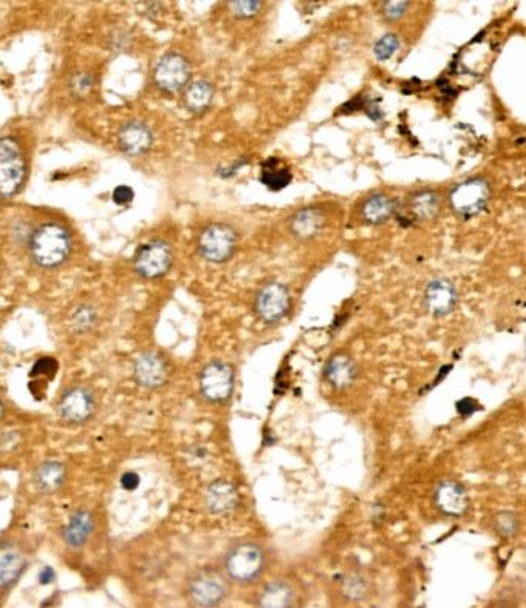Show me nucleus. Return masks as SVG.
I'll use <instances>...</instances> for the list:
<instances>
[{
    "mask_svg": "<svg viewBox=\"0 0 526 608\" xmlns=\"http://www.w3.org/2000/svg\"><path fill=\"white\" fill-rule=\"evenodd\" d=\"M71 250L68 231L58 223H45L33 232L30 252L42 267H56L67 260Z\"/></svg>",
    "mask_w": 526,
    "mask_h": 608,
    "instance_id": "obj_1",
    "label": "nucleus"
},
{
    "mask_svg": "<svg viewBox=\"0 0 526 608\" xmlns=\"http://www.w3.org/2000/svg\"><path fill=\"white\" fill-rule=\"evenodd\" d=\"M25 178V161L19 144L13 138L0 142V192L11 198L19 192Z\"/></svg>",
    "mask_w": 526,
    "mask_h": 608,
    "instance_id": "obj_2",
    "label": "nucleus"
},
{
    "mask_svg": "<svg viewBox=\"0 0 526 608\" xmlns=\"http://www.w3.org/2000/svg\"><path fill=\"white\" fill-rule=\"evenodd\" d=\"M264 567V554L255 543H241L225 557V571L233 581L248 582Z\"/></svg>",
    "mask_w": 526,
    "mask_h": 608,
    "instance_id": "obj_3",
    "label": "nucleus"
},
{
    "mask_svg": "<svg viewBox=\"0 0 526 608\" xmlns=\"http://www.w3.org/2000/svg\"><path fill=\"white\" fill-rule=\"evenodd\" d=\"M237 247V233L225 224H212L199 235L198 250L205 260L224 263L229 260Z\"/></svg>",
    "mask_w": 526,
    "mask_h": 608,
    "instance_id": "obj_4",
    "label": "nucleus"
},
{
    "mask_svg": "<svg viewBox=\"0 0 526 608\" xmlns=\"http://www.w3.org/2000/svg\"><path fill=\"white\" fill-rule=\"evenodd\" d=\"M172 258V247L166 241L154 240L138 249L134 255V269L141 276L154 280L170 269Z\"/></svg>",
    "mask_w": 526,
    "mask_h": 608,
    "instance_id": "obj_5",
    "label": "nucleus"
},
{
    "mask_svg": "<svg viewBox=\"0 0 526 608\" xmlns=\"http://www.w3.org/2000/svg\"><path fill=\"white\" fill-rule=\"evenodd\" d=\"M199 389L209 402H225L233 389V369L223 361L209 363L199 375Z\"/></svg>",
    "mask_w": 526,
    "mask_h": 608,
    "instance_id": "obj_6",
    "label": "nucleus"
},
{
    "mask_svg": "<svg viewBox=\"0 0 526 608\" xmlns=\"http://www.w3.org/2000/svg\"><path fill=\"white\" fill-rule=\"evenodd\" d=\"M153 77L161 90L168 93L181 90L190 79L189 62L181 54H166L156 65Z\"/></svg>",
    "mask_w": 526,
    "mask_h": 608,
    "instance_id": "obj_7",
    "label": "nucleus"
},
{
    "mask_svg": "<svg viewBox=\"0 0 526 608\" xmlns=\"http://www.w3.org/2000/svg\"><path fill=\"white\" fill-rule=\"evenodd\" d=\"M489 198V187L483 180H471L457 185L451 192V204L454 210L465 217H472L485 209Z\"/></svg>",
    "mask_w": 526,
    "mask_h": 608,
    "instance_id": "obj_8",
    "label": "nucleus"
},
{
    "mask_svg": "<svg viewBox=\"0 0 526 608\" xmlns=\"http://www.w3.org/2000/svg\"><path fill=\"white\" fill-rule=\"evenodd\" d=\"M189 595L199 607L210 608L221 604L227 595V584L224 579L213 571H204L193 577L190 582Z\"/></svg>",
    "mask_w": 526,
    "mask_h": 608,
    "instance_id": "obj_9",
    "label": "nucleus"
},
{
    "mask_svg": "<svg viewBox=\"0 0 526 608\" xmlns=\"http://www.w3.org/2000/svg\"><path fill=\"white\" fill-rule=\"evenodd\" d=\"M290 306L287 289L280 283H269L257 297V312L266 323H275L286 315Z\"/></svg>",
    "mask_w": 526,
    "mask_h": 608,
    "instance_id": "obj_10",
    "label": "nucleus"
},
{
    "mask_svg": "<svg viewBox=\"0 0 526 608\" xmlns=\"http://www.w3.org/2000/svg\"><path fill=\"white\" fill-rule=\"evenodd\" d=\"M58 411L59 416L68 423H83L95 411V397L87 388L76 386L62 396Z\"/></svg>",
    "mask_w": 526,
    "mask_h": 608,
    "instance_id": "obj_11",
    "label": "nucleus"
},
{
    "mask_svg": "<svg viewBox=\"0 0 526 608\" xmlns=\"http://www.w3.org/2000/svg\"><path fill=\"white\" fill-rule=\"evenodd\" d=\"M133 374L134 380L147 389L159 388L166 383L168 375L166 361L154 352H145L138 357V360L134 361Z\"/></svg>",
    "mask_w": 526,
    "mask_h": 608,
    "instance_id": "obj_12",
    "label": "nucleus"
},
{
    "mask_svg": "<svg viewBox=\"0 0 526 608\" xmlns=\"http://www.w3.org/2000/svg\"><path fill=\"white\" fill-rule=\"evenodd\" d=\"M424 302L432 315L443 317L456 306L457 292L447 280H433L426 289Z\"/></svg>",
    "mask_w": 526,
    "mask_h": 608,
    "instance_id": "obj_13",
    "label": "nucleus"
},
{
    "mask_svg": "<svg viewBox=\"0 0 526 608\" xmlns=\"http://www.w3.org/2000/svg\"><path fill=\"white\" fill-rule=\"evenodd\" d=\"M437 506L447 516H461L468 508V494L463 486L454 481H446L437 488Z\"/></svg>",
    "mask_w": 526,
    "mask_h": 608,
    "instance_id": "obj_14",
    "label": "nucleus"
},
{
    "mask_svg": "<svg viewBox=\"0 0 526 608\" xmlns=\"http://www.w3.org/2000/svg\"><path fill=\"white\" fill-rule=\"evenodd\" d=\"M119 147L129 155H142L152 147V130L142 123H130L120 128L118 134Z\"/></svg>",
    "mask_w": 526,
    "mask_h": 608,
    "instance_id": "obj_15",
    "label": "nucleus"
},
{
    "mask_svg": "<svg viewBox=\"0 0 526 608\" xmlns=\"http://www.w3.org/2000/svg\"><path fill=\"white\" fill-rule=\"evenodd\" d=\"M205 500H207L209 510L212 513L229 514L238 506L239 494L237 486L233 483L227 481H218L209 486Z\"/></svg>",
    "mask_w": 526,
    "mask_h": 608,
    "instance_id": "obj_16",
    "label": "nucleus"
},
{
    "mask_svg": "<svg viewBox=\"0 0 526 608\" xmlns=\"http://www.w3.org/2000/svg\"><path fill=\"white\" fill-rule=\"evenodd\" d=\"M326 378L337 389H346L357 378V366L349 355L337 354L328 361L326 366Z\"/></svg>",
    "mask_w": 526,
    "mask_h": 608,
    "instance_id": "obj_17",
    "label": "nucleus"
},
{
    "mask_svg": "<svg viewBox=\"0 0 526 608\" xmlns=\"http://www.w3.org/2000/svg\"><path fill=\"white\" fill-rule=\"evenodd\" d=\"M93 527L95 520L88 511H77L71 516L65 529H63V540L71 548H79L88 540Z\"/></svg>",
    "mask_w": 526,
    "mask_h": 608,
    "instance_id": "obj_18",
    "label": "nucleus"
},
{
    "mask_svg": "<svg viewBox=\"0 0 526 608\" xmlns=\"http://www.w3.org/2000/svg\"><path fill=\"white\" fill-rule=\"evenodd\" d=\"M25 570V559L19 549L11 545H3L0 553V585L6 590L17 581Z\"/></svg>",
    "mask_w": 526,
    "mask_h": 608,
    "instance_id": "obj_19",
    "label": "nucleus"
},
{
    "mask_svg": "<svg viewBox=\"0 0 526 608\" xmlns=\"http://www.w3.org/2000/svg\"><path fill=\"white\" fill-rule=\"evenodd\" d=\"M323 224H324L323 213L315 209V207H309V209L298 212L292 218L290 231H292L296 238L309 240V238H314L315 235L321 231Z\"/></svg>",
    "mask_w": 526,
    "mask_h": 608,
    "instance_id": "obj_20",
    "label": "nucleus"
},
{
    "mask_svg": "<svg viewBox=\"0 0 526 608\" xmlns=\"http://www.w3.org/2000/svg\"><path fill=\"white\" fill-rule=\"evenodd\" d=\"M260 180L269 190L278 192L290 184L292 173H290L289 167L284 166V162H281L278 158H270L261 166Z\"/></svg>",
    "mask_w": 526,
    "mask_h": 608,
    "instance_id": "obj_21",
    "label": "nucleus"
},
{
    "mask_svg": "<svg viewBox=\"0 0 526 608\" xmlns=\"http://www.w3.org/2000/svg\"><path fill=\"white\" fill-rule=\"evenodd\" d=\"M63 481H65V468L61 462H45L35 471V485L39 486L40 491H58Z\"/></svg>",
    "mask_w": 526,
    "mask_h": 608,
    "instance_id": "obj_22",
    "label": "nucleus"
},
{
    "mask_svg": "<svg viewBox=\"0 0 526 608\" xmlns=\"http://www.w3.org/2000/svg\"><path fill=\"white\" fill-rule=\"evenodd\" d=\"M294 604V590L284 582L267 585L260 596V608H290Z\"/></svg>",
    "mask_w": 526,
    "mask_h": 608,
    "instance_id": "obj_23",
    "label": "nucleus"
},
{
    "mask_svg": "<svg viewBox=\"0 0 526 608\" xmlns=\"http://www.w3.org/2000/svg\"><path fill=\"white\" fill-rule=\"evenodd\" d=\"M362 218L369 224H381L394 213V203L385 195H374L362 205Z\"/></svg>",
    "mask_w": 526,
    "mask_h": 608,
    "instance_id": "obj_24",
    "label": "nucleus"
},
{
    "mask_svg": "<svg viewBox=\"0 0 526 608\" xmlns=\"http://www.w3.org/2000/svg\"><path fill=\"white\" fill-rule=\"evenodd\" d=\"M213 99V87L205 81H196L190 85L184 95V102H186L187 109L199 113L207 109Z\"/></svg>",
    "mask_w": 526,
    "mask_h": 608,
    "instance_id": "obj_25",
    "label": "nucleus"
},
{
    "mask_svg": "<svg viewBox=\"0 0 526 608\" xmlns=\"http://www.w3.org/2000/svg\"><path fill=\"white\" fill-rule=\"evenodd\" d=\"M412 212L417 218L429 219L438 213L440 196L433 192H420L412 198Z\"/></svg>",
    "mask_w": 526,
    "mask_h": 608,
    "instance_id": "obj_26",
    "label": "nucleus"
},
{
    "mask_svg": "<svg viewBox=\"0 0 526 608\" xmlns=\"http://www.w3.org/2000/svg\"><path fill=\"white\" fill-rule=\"evenodd\" d=\"M96 323V311L91 306H79L70 318V325L74 332H87Z\"/></svg>",
    "mask_w": 526,
    "mask_h": 608,
    "instance_id": "obj_27",
    "label": "nucleus"
},
{
    "mask_svg": "<svg viewBox=\"0 0 526 608\" xmlns=\"http://www.w3.org/2000/svg\"><path fill=\"white\" fill-rule=\"evenodd\" d=\"M398 47H400V42H398L397 36L386 34V36H383L378 42H376L375 47H374V53L376 56V59L386 61L397 52Z\"/></svg>",
    "mask_w": 526,
    "mask_h": 608,
    "instance_id": "obj_28",
    "label": "nucleus"
},
{
    "mask_svg": "<svg viewBox=\"0 0 526 608\" xmlns=\"http://www.w3.org/2000/svg\"><path fill=\"white\" fill-rule=\"evenodd\" d=\"M495 525L497 529H499V533L504 538H511V536H514L518 529V519L514 513H502L497 516L495 519Z\"/></svg>",
    "mask_w": 526,
    "mask_h": 608,
    "instance_id": "obj_29",
    "label": "nucleus"
},
{
    "mask_svg": "<svg viewBox=\"0 0 526 608\" xmlns=\"http://www.w3.org/2000/svg\"><path fill=\"white\" fill-rule=\"evenodd\" d=\"M232 10L238 17H252L261 10V2L257 0H243V2H232Z\"/></svg>",
    "mask_w": 526,
    "mask_h": 608,
    "instance_id": "obj_30",
    "label": "nucleus"
},
{
    "mask_svg": "<svg viewBox=\"0 0 526 608\" xmlns=\"http://www.w3.org/2000/svg\"><path fill=\"white\" fill-rule=\"evenodd\" d=\"M91 87H93V79H91L90 75H85V73L73 76V79H71V84H70V88L76 96L87 95V93L91 90Z\"/></svg>",
    "mask_w": 526,
    "mask_h": 608,
    "instance_id": "obj_31",
    "label": "nucleus"
},
{
    "mask_svg": "<svg viewBox=\"0 0 526 608\" xmlns=\"http://www.w3.org/2000/svg\"><path fill=\"white\" fill-rule=\"evenodd\" d=\"M343 590H344V595L349 599H360L362 595H365L366 586L362 584L361 579L349 577L347 581H344Z\"/></svg>",
    "mask_w": 526,
    "mask_h": 608,
    "instance_id": "obj_32",
    "label": "nucleus"
},
{
    "mask_svg": "<svg viewBox=\"0 0 526 608\" xmlns=\"http://www.w3.org/2000/svg\"><path fill=\"white\" fill-rule=\"evenodd\" d=\"M133 198H134V193L129 185H119V187H116L115 192H113V201H115L118 205L130 204L133 201Z\"/></svg>",
    "mask_w": 526,
    "mask_h": 608,
    "instance_id": "obj_33",
    "label": "nucleus"
},
{
    "mask_svg": "<svg viewBox=\"0 0 526 608\" xmlns=\"http://www.w3.org/2000/svg\"><path fill=\"white\" fill-rule=\"evenodd\" d=\"M56 369H58V363H56L53 359H42L35 363V366H34V372H38V374L53 375Z\"/></svg>",
    "mask_w": 526,
    "mask_h": 608,
    "instance_id": "obj_34",
    "label": "nucleus"
},
{
    "mask_svg": "<svg viewBox=\"0 0 526 608\" xmlns=\"http://www.w3.org/2000/svg\"><path fill=\"white\" fill-rule=\"evenodd\" d=\"M406 8H408V2H389L385 5L386 16L389 19L400 17Z\"/></svg>",
    "mask_w": 526,
    "mask_h": 608,
    "instance_id": "obj_35",
    "label": "nucleus"
},
{
    "mask_svg": "<svg viewBox=\"0 0 526 608\" xmlns=\"http://www.w3.org/2000/svg\"><path fill=\"white\" fill-rule=\"evenodd\" d=\"M477 402L472 398H463L457 403V411L461 416H471V414L477 411Z\"/></svg>",
    "mask_w": 526,
    "mask_h": 608,
    "instance_id": "obj_36",
    "label": "nucleus"
},
{
    "mask_svg": "<svg viewBox=\"0 0 526 608\" xmlns=\"http://www.w3.org/2000/svg\"><path fill=\"white\" fill-rule=\"evenodd\" d=\"M120 483H122L125 490H134L139 485V477L134 473H127L120 478Z\"/></svg>",
    "mask_w": 526,
    "mask_h": 608,
    "instance_id": "obj_37",
    "label": "nucleus"
},
{
    "mask_svg": "<svg viewBox=\"0 0 526 608\" xmlns=\"http://www.w3.org/2000/svg\"><path fill=\"white\" fill-rule=\"evenodd\" d=\"M39 579H40V582H42V584H49V582H51L53 579H54L53 570H51V568H45V570L40 573Z\"/></svg>",
    "mask_w": 526,
    "mask_h": 608,
    "instance_id": "obj_38",
    "label": "nucleus"
}]
</instances>
